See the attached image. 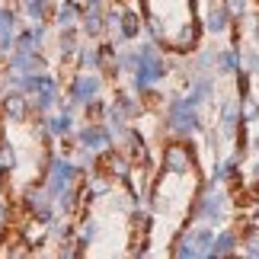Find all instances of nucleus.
<instances>
[{
	"label": "nucleus",
	"mask_w": 259,
	"mask_h": 259,
	"mask_svg": "<svg viewBox=\"0 0 259 259\" xmlns=\"http://www.w3.org/2000/svg\"><path fill=\"white\" fill-rule=\"evenodd\" d=\"M77 256H132L141 253L138 195L128 183V163L115 154L99 157L93 173L80 179L74 211Z\"/></svg>",
	"instance_id": "obj_1"
},
{
	"label": "nucleus",
	"mask_w": 259,
	"mask_h": 259,
	"mask_svg": "<svg viewBox=\"0 0 259 259\" xmlns=\"http://www.w3.org/2000/svg\"><path fill=\"white\" fill-rule=\"evenodd\" d=\"M0 141H4L0 144L4 147V202L10 221L23 224L52 166L45 128L23 96H10L0 106Z\"/></svg>",
	"instance_id": "obj_2"
},
{
	"label": "nucleus",
	"mask_w": 259,
	"mask_h": 259,
	"mask_svg": "<svg viewBox=\"0 0 259 259\" xmlns=\"http://www.w3.org/2000/svg\"><path fill=\"white\" fill-rule=\"evenodd\" d=\"M198 176L195 151L186 141H170L163 147V163L160 176L151 192V218H147V246L157 240V234L166 231V246L173 253V240L186 227L192 208L198 205Z\"/></svg>",
	"instance_id": "obj_3"
},
{
	"label": "nucleus",
	"mask_w": 259,
	"mask_h": 259,
	"mask_svg": "<svg viewBox=\"0 0 259 259\" xmlns=\"http://www.w3.org/2000/svg\"><path fill=\"white\" fill-rule=\"evenodd\" d=\"M144 23L154 42L170 52H192L202 38V26L195 16V0H141Z\"/></svg>",
	"instance_id": "obj_4"
}]
</instances>
